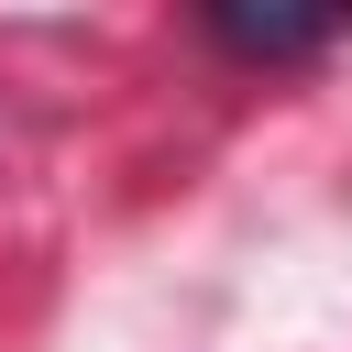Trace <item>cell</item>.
<instances>
[{
  "label": "cell",
  "instance_id": "obj_1",
  "mask_svg": "<svg viewBox=\"0 0 352 352\" xmlns=\"http://www.w3.org/2000/svg\"><path fill=\"white\" fill-rule=\"evenodd\" d=\"M352 33V11H242V0H209V44H231L242 66H297V55H330Z\"/></svg>",
  "mask_w": 352,
  "mask_h": 352
}]
</instances>
